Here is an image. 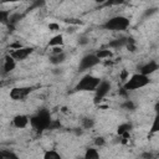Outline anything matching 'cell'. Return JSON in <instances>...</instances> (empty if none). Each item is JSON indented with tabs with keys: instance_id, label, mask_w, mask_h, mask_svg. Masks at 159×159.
Segmentation results:
<instances>
[{
	"instance_id": "28",
	"label": "cell",
	"mask_w": 159,
	"mask_h": 159,
	"mask_svg": "<svg viewBox=\"0 0 159 159\" xmlns=\"http://www.w3.org/2000/svg\"><path fill=\"white\" fill-rule=\"evenodd\" d=\"M129 77V72L127 70H122V72L119 73V78L122 80V82H125V80Z\"/></svg>"
},
{
	"instance_id": "9",
	"label": "cell",
	"mask_w": 159,
	"mask_h": 159,
	"mask_svg": "<svg viewBox=\"0 0 159 159\" xmlns=\"http://www.w3.org/2000/svg\"><path fill=\"white\" fill-rule=\"evenodd\" d=\"M158 67H159L158 62L154 61V60H152V61H149V62H145V63L140 65V66L138 67V70H139V73H143V75H145V76H150L152 73H154V72L158 70Z\"/></svg>"
},
{
	"instance_id": "3",
	"label": "cell",
	"mask_w": 159,
	"mask_h": 159,
	"mask_svg": "<svg viewBox=\"0 0 159 159\" xmlns=\"http://www.w3.org/2000/svg\"><path fill=\"white\" fill-rule=\"evenodd\" d=\"M129 25H130V21L128 17L122 16V15H117V16L109 17L102 25V27L104 30H109V31H124L129 27Z\"/></svg>"
},
{
	"instance_id": "35",
	"label": "cell",
	"mask_w": 159,
	"mask_h": 159,
	"mask_svg": "<svg viewBox=\"0 0 159 159\" xmlns=\"http://www.w3.org/2000/svg\"><path fill=\"white\" fill-rule=\"evenodd\" d=\"M142 157H144V158H152V154L150 153H144V154H142Z\"/></svg>"
},
{
	"instance_id": "2",
	"label": "cell",
	"mask_w": 159,
	"mask_h": 159,
	"mask_svg": "<svg viewBox=\"0 0 159 159\" xmlns=\"http://www.w3.org/2000/svg\"><path fill=\"white\" fill-rule=\"evenodd\" d=\"M150 83L149 76H145L143 73H134L130 77H128L125 80V82H123V88L129 91H137L139 88H143L145 86H148Z\"/></svg>"
},
{
	"instance_id": "24",
	"label": "cell",
	"mask_w": 159,
	"mask_h": 159,
	"mask_svg": "<svg viewBox=\"0 0 159 159\" xmlns=\"http://www.w3.org/2000/svg\"><path fill=\"white\" fill-rule=\"evenodd\" d=\"M158 130H159V117L157 116V117L154 118L153 125H152V128H150V133L153 134V133H157Z\"/></svg>"
},
{
	"instance_id": "22",
	"label": "cell",
	"mask_w": 159,
	"mask_h": 159,
	"mask_svg": "<svg viewBox=\"0 0 159 159\" xmlns=\"http://www.w3.org/2000/svg\"><path fill=\"white\" fill-rule=\"evenodd\" d=\"M122 107L124 109H127V111H133V109H135V103L133 101H130V99H125L122 103Z\"/></svg>"
},
{
	"instance_id": "1",
	"label": "cell",
	"mask_w": 159,
	"mask_h": 159,
	"mask_svg": "<svg viewBox=\"0 0 159 159\" xmlns=\"http://www.w3.org/2000/svg\"><path fill=\"white\" fill-rule=\"evenodd\" d=\"M51 122H52V117H51L50 111L46 109V108H41L34 116L30 117V123L29 124L36 132H45V130H48V127H50Z\"/></svg>"
},
{
	"instance_id": "11",
	"label": "cell",
	"mask_w": 159,
	"mask_h": 159,
	"mask_svg": "<svg viewBox=\"0 0 159 159\" xmlns=\"http://www.w3.org/2000/svg\"><path fill=\"white\" fill-rule=\"evenodd\" d=\"M16 67V60L11 56V55H6L4 57V63H2V70H4V75H7L10 72H12Z\"/></svg>"
},
{
	"instance_id": "31",
	"label": "cell",
	"mask_w": 159,
	"mask_h": 159,
	"mask_svg": "<svg viewBox=\"0 0 159 159\" xmlns=\"http://www.w3.org/2000/svg\"><path fill=\"white\" fill-rule=\"evenodd\" d=\"M155 12H157V7H150V9H148V10L145 11L144 16H152V15L155 14Z\"/></svg>"
},
{
	"instance_id": "29",
	"label": "cell",
	"mask_w": 159,
	"mask_h": 159,
	"mask_svg": "<svg viewBox=\"0 0 159 159\" xmlns=\"http://www.w3.org/2000/svg\"><path fill=\"white\" fill-rule=\"evenodd\" d=\"M48 30L50 31H57V30H60V25L55 24V22H51V24H48Z\"/></svg>"
},
{
	"instance_id": "6",
	"label": "cell",
	"mask_w": 159,
	"mask_h": 159,
	"mask_svg": "<svg viewBox=\"0 0 159 159\" xmlns=\"http://www.w3.org/2000/svg\"><path fill=\"white\" fill-rule=\"evenodd\" d=\"M101 62V60L96 56V53H88V55H84L80 63H78V71H87V70H91L93 68L94 66H97L98 63Z\"/></svg>"
},
{
	"instance_id": "15",
	"label": "cell",
	"mask_w": 159,
	"mask_h": 159,
	"mask_svg": "<svg viewBox=\"0 0 159 159\" xmlns=\"http://www.w3.org/2000/svg\"><path fill=\"white\" fill-rule=\"evenodd\" d=\"M125 42H127V37H119V39L112 40L108 43V46L111 48H120V47H124L125 46Z\"/></svg>"
},
{
	"instance_id": "10",
	"label": "cell",
	"mask_w": 159,
	"mask_h": 159,
	"mask_svg": "<svg viewBox=\"0 0 159 159\" xmlns=\"http://www.w3.org/2000/svg\"><path fill=\"white\" fill-rule=\"evenodd\" d=\"M30 123V117L26 114H17L12 118V125L17 129H24L29 125Z\"/></svg>"
},
{
	"instance_id": "17",
	"label": "cell",
	"mask_w": 159,
	"mask_h": 159,
	"mask_svg": "<svg viewBox=\"0 0 159 159\" xmlns=\"http://www.w3.org/2000/svg\"><path fill=\"white\" fill-rule=\"evenodd\" d=\"M132 128H133L132 123H122V124H119L118 128H117V134H118V135H122V134H124V133H128V132L132 130Z\"/></svg>"
},
{
	"instance_id": "5",
	"label": "cell",
	"mask_w": 159,
	"mask_h": 159,
	"mask_svg": "<svg viewBox=\"0 0 159 159\" xmlns=\"http://www.w3.org/2000/svg\"><path fill=\"white\" fill-rule=\"evenodd\" d=\"M35 91V88L32 86H21V87H14L10 89V93H9V97L15 101V102H19V101H25L32 92Z\"/></svg>"
},
{
	"instance_id": "36",
	"label": "cell",
	"mask_w": 159,
	"mask_h": 159,
	"mask_svg": "<svg viewBox=\"0 0 159 159\" xmlns=\"http://www.w3.org/2000/svg\"><path fill=\"white\" fill-rule=\"evenodd\" d=\"M94 1H96L97 4H104V2L107 1V0H94Z\"/></svg>"
},
{
	"instance_id": "26",
	"label": "cell",
	"mask_w": 159,
	"mask_h": 159,
	"mask_svg": "<svg viewBox=\"0 0 159 159\" xmlns=\"http://www.w3.org/2000/svg\"><path fill=\"white\" fill-rule=\"evenodd\" d=\"M61 128V123L60 120H56V119H52L50 127H48V130H55V129H60Z\"/></svg>"
},
{
	"instance_id": "30",
	"label": "cell",
	"mask_w": 159,
	"mask_h": 159,
	"mask_svg": "<svg viewBox=\"0 0 159 159\" xmlns=\"http://www.w3.org/2000/svg\"><path fill=\"white\" fill-rule=\"evenodd\" d=\"M21 46H24L20 41H16V42H12V43H10V48L11 50H16V48H20Z\"/></svg>"
},
{
	"instance_id": "21",
	"label": "cell",
	"mask_w": 159,
	"mask_h": 159,
	"mask_svg": "<svg viewBox=\"0 0 159 159\" xmlns=\"http://www.w3.org/2000/svg\"><path fill=\"white\" fill-rule=\"evenodd\" d=\"M124 47H127L128 48V51H130V52H134L135 50H137V45H135V41L132 39V37H127V42H125V46Z\"/></svg>"
},
{
	"instance_id": "14",
	"label": "cell",
	"mask_w": 159,
	"mask_h": 159,
	"mask_svg": "<svg viewBox=\"0 0 159 159\" xmlns=\"http://www.w3.org/2000/svg\"><path fill=\"white\" fill-rule=\"evenodd\" d=\"M94 53H96V56H97L101 61H103V60H109V58L113 57V52H112L111 50H107V48L98 50V51H96Z\"/></svg>"
},
{
	"instance_id": "7",
	"label": "cell",
	"mask_w": 159,
	"mask_h": 159,
	"mask_svg": "<svg viewBox=\"0 0 159 159\" xmlns=\"http://www.w3.org/2000/svg\"><path fill=\"white\" fill-rule=\"evenodd\" d=\"M112 88V84L109 81H106V80H101V82L98 83V86L96 87L94 89V103H99L111 91Z\"/></svg>"
},
{
	"instance_id": "16",
	"label": "cell",
	"mask_w": 159,
	"mask_h": 159,
	"mask_svg": "<svg viewBox=\"0 0 159 159\" xmlns=\"http://www.w3.org/2000/svg\"><path fill=\"white\" fill-rule=\"evenodd\" d=\"M81 125L83 129H92L94 127V119L92 117H84L81 119Z\"/></svg>"
},
{
	"instance_id": "8",
	"label": "cell",
	"mask_w": 159,
	"mask_h": 159,
	"mask_svg": "<svg viewBox=\"0 0 159 159\" xmlns=\"http://www.w3.org/2000/svg\"><path fill=\"white\" fill-rule=\"evenodd\" d=\"M34 47H31V46H21L20 48H16V50H14L10 55L16 60V61H24V60H26L32 52H34Z\"/></svg>"
},
{
	"instance_id": "20",
	"label": "cell",
	"mask_w": 159,
	"mask_h": 159,
	"mask_svg": "<svg viewBox=\"0 0 159 159\" xmlns=\"http://www.w3.org/2000/svg\"><path fill=\"white\" fill-rule=\"evenodd\" d=\"M10 11L9 10H0V24L1 25H7L9 19H10Z\"/></svg>"
},
{
	"instance_id": "18",
	"label": "cell",
	"mask_w": 159,
	"mask_h": 159,
	"mask_svg": "<svg viewBox=\"0 0 159 159\" xmlns=\"http://www.w3.org/2000/svg\"><path fill=\"white\" fill-rule=\"evenodd\" d=\"M86 159H98L99 158V153L97 152V149L94 148H87L83 155Z\"/></svg>"
},
{
	"instance_id": "4",
	"label": "cell",
	"mask_w": 159,
	"mask_h": 159,
	"mask_svg": "<svg viewBox=\"0 0 159 159\" xmlns=\"http://www.w3.org/2000/svg\"><path fill=\"white\" fill-rule=\"evenodd\" d=\"M101 82V78L93 76V75H84L75 86V91L78 92H94L96 87Z\"/></svg>"
},
{
	"instance_id": "34",
	"label": "cell",
	"mask_w": 159,
	"mask_h": 159,
	"mask_svg": "<svg viewBox=\"0 0 159 159\" xmlns=\"http://www.w3.org/2000/svg\"><path fill=\"white\" fill-rule=\"evenodd\" d=\"M87 42H88V40H87L86 37H82V39L78 40V43H80V45H86Z\"/></svg>"
},
{
	"instance_id": "32",
	"label": "cell",
	"mask_w": 159,
	"mask_h": 159,
	"mask_svg": "<svg viewBox=\"0 0 159 159\" xmlns=\"http://www.w3.org/2000/svg\"><path fill=\"white\" fill-rule=\"evenodd\" d=\"M21 1H26V0H0L1 4H14V2H21Z\"/></svg>"
},
{
	"instance_id": "37",
	"label": "cell",
	"mask_w": 159,
	"mask_h": 159,
	"mask_svg": "<svg viewBox=\"0 0 159 159\" xmlns=\"http://www.w3.org/2000/svg\"><path fill=\"white\" fill-rule=\"evenodd\" d=\"M0 158H2V157H1V150H0Z\"/></svg>"
},
{
	"instance_id": "33",
	"label": "cell",
	"mask_w": 159,
	"mask_h": 159,
	"mask_svg": "<svg viewBox=\"0 0 159 159\" xmlns=\"http://www.w3.org/2000/svg\"><path fill=\"white\" fill-rule=\"evenodd\" d=\"M43 4H45V0H36V1L34 2L32 7H40V6H42Z\"/></svg>"
},
{
	"instance_id": "13",
	"label": "cell",
	"mask_w": 159,
	"mask_h": 159,
	"mask_svg": "<svg viewBox=\"0 0 159 159\" xmlns=\"http://www.w3.org/2000/svg\"><path fill=\"white\" fill-rule=\"evenodd\" d=\"M66 57H67V55L63 51H61L58 53H52L50 56V62L52 65H61V63H63L66 61Z\"/></svg>"
},
{
	"instance_id": "23",
	"label": "cell",
	"mask_w": 159,
	"mask_h": 159,
	"mask_svg": "<svg viewBox=\"0 0 159 159\" xmlns=\"http://www.w3.org/2000/svg\"><path fill=\"white\" fill-rule=\"evenodd\" d=\"M124 2H125V0H107L104 2V5L106 6H119Z\"/></svg>"
},
{
	"instance_id": "25",
	"label": "cell",
	"mask_w": 159,
	"mask_h": 159,
	"mask_svg": "<svg viewBox=\"0 0 159 159\" xmlns=\"http://www.w3.org/2000/svg\"><path fill=\"white\" fill-rule=\"evenodd\" d=\"M1 157L2 158H17V155L15 154V153H12V152H9V150H6V149H2L1 150Z\"/></svg>"
},
{
	"instance_id": "19",
	"label": "cell",
	"mask_w": 159,
	"mask_h": 159,
	"mask_svg": "<svg viewBox=\"0 0 159 159\" xmlns=\"http://www.w3.org/2000/svg\"><path fill=\"white\" fill-rule=\"evenodd\" d=\"M43 158L45 159H61V154L56 152L55 149H50L43 153Z\"/></svg>"
},
{
	"instance_id": "12",
	"label": "cell",
	"mask_w": 159,
	"mask_h": 159,
	"mask_svg": "<svg viewBox=\"0 0 159 159\" xmlns=\"http://www.w3.org/2000/svg\"><path fill=\"white\" fill-rule=\"evenodd\" d=\"M63 43H65V40H63V35H61V34H57V35H55V36H52L50 40H48V46H51V47H62L63 46Z\"/></svg>"
},
{
	"instance_id": "27",
	"label": "cell",
	"mask_w": 159,
	"mask_h": 159,
	"mask_svg": "<svg viewBox=\"0 0 159 159\" xmlns=\"http://www.w3.org/2000/svg\"><path fill=\"white\" fill-rule=\"evenodd\" d=\"M93 142H94V144H96L97 147H103V145L106 144V139H104L103 137H96Z\"/></svg>"
}]
</instances>
